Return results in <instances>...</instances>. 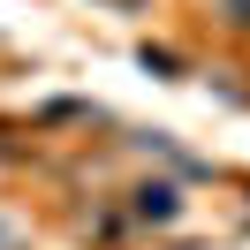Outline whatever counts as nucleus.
Masks as SVG:
<instances>
[{
  "label": "nucleus",
  "mask_w": 250,
  "mask_h": 250,
  "mask_svg": "<svg viewBox=\"0 0 250 250\" xmlns=\"http://www.w3.org/2000/svg\"><path fill=\"white\" fill-rule=\"evenodd\" d=\"M137 212H152V220H174V189H137Z\"/></svg>",
  "instance_id": "obj_1"
}]
</instances>
